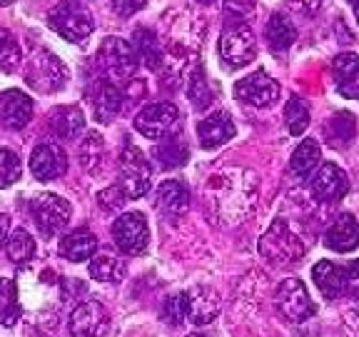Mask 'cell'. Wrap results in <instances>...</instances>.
I'll return each mask as SVG.
<instances>
[{
  "mask_svg": "<svg viewBox=\"0 0 359 337\" xmlns=\"http://www.w3.org/2000/svg\"><path fill=\"white\" fill-rule=\"evenodd\" d=\"M157 210H163L168 218H180V215H185L187 208H190V192L187 187L180 183V180H165L160 183L157 187Z\"/></svg>",
  "mask_w": 359,
  "mask_h": 337,
  "instance_id": "cell-22",
  "label": "cell"
},
{
  "mask_svg": "<svg viewBox=\"0 0 359 337\" xmlns=\"http://www.w3.org/2000/svg\"><path fill=\"white\" fill-rule=\"evenodd\" d=\"M332 73H334L339 95L349 98V100H359V55H354V53L337 55L332 62Z\"/></svg>",
  "mask_w": 359,
  "mask_h": 337,
  "instance_id": "cell-21",
  "label": "cell"
},
{
  "mask_svg": "<svg viewBox=\"0 0 359 337\" xmlns=\"http://www.w3.org/2000/svg\"><path fill=\"white\" fill-rule=\"evenodd\" d=\"M13 0H0V6H11Z\"/></svg>",
  "mask_w": 359,
  "mask_h": 337,
  "instance_id": "cell-46",
  "label": "cell"
},
{
  "mask_svg": "<svg viewBox=\"0 0 359 337\" xmlns=\"http://www.w3.org/2000/svg\"><path fill=\"white\" fill-rule=\"evenodd\" d=\"M97 250V237L90 230H73L60 240V255L70 263L90 260Z\"/></svg>",
  "mask_w": 359,
  "mask_h": 337,
  "instance_id": "cell-25",
  "label": "cell"
},
{
  "mask_svg": "<svg viewBox=\"0 0 359 337\" xmlns=\"http://www.w3.org/2000/svg\"><path fill=\"white\" fill-rule=\"evenodd\" d=\"M123 110V93L112 80H97L93 90V112L100 123H112Z\"/></svg>",
  "mask_w": 359,
  "mask_h": 337,
  "instance_id": "cell-20",
  "label": "cell"
},
{
  "mask_svg": "<svg viewBox=\"0 0 359 337\" xmlns=\"http://www.w3.org/2000/svg\"><path fill=\"white\" fill-rule=\"evenodd\" d=\"M312 280L325 300H337L339 295H344V292L349 290L347 267H342V265H337V263H330V260H322V263L314 265Z\"/></svg>",
  "mask_w": 359,
  "mask_h": 337,
  "instance_id": "cell-16",
  "label": "cell"
},
{
  "mask_svg": "<svg viewBox=\"0 0 359 337\" xmlns=\"http://www.w3.org/2000/svg\"><path fill=\"white\" fill-rule=\"evenodd\" d=\"M349 3H352V0H349Z\"/></svg>",
  "mask_w": 359,
  "mask_h": 337,
  "instance_id": "cell-49",
  "label": "cell"
},
{
  "mask_svg": "<svg viewBox=\"0 0 359 337\" xmlns=\"http://www.w3.org/2000/svg\"><path fill=\"white\" fill-rule=\"evenodd\" d=\"M277 310L287 322H304L317 315V305L309 298L307 287L297 277H287L277 287Z\"/></svg>",
  "mask_w": 359,
  "mask_h": 337,
  "instance_id": "cell-9",
  "label": "cell"
},
{
  "mask_svg": "<svg viewBox=\"0 0 359 337\" xmlns=\"http://www.w3.org/2000/svg\"><path fill=\"white\" fill-rule=\"evenodd\" d=\"M33 118V100L20 90L0 93V123L8 130H20Z\"/></svg>",
  "mask_w": 359,
  "mask_h": 337,
  "instance_id": "cell-17",
  "label": "cell"
},
{
  "mask_svg": "<svg viewBox=\"0 0 359 337\" xmlns=\"http://www.w3.org/2000/svg\"><path fill=\"white\" fill-rule=\"evenodd\" d=\"M320 157H322L320 143L307 138V140L299 143V147L294 150V155H292V160H290L292 173L299 175V178H307V175L320 165Z\"/></svg>",
  "mask_w": 359,
  "mask_h": 337,
  "instance_id": "cell-31",
  "label": "cell"
},
{
  "mask_svg": "<svg viewBox=\"0 0 359 337\" xmlns=\"http://www.w3.org/2000/svg\"><path fill=\"white\" fill-rule=\"evenodd\" d=\"M110 6H112V11H115V15L130 18L145 6V0H110Z\"/></svg>",
  "mask_w": 359,
  "mask_h": 337,
  "instance_id": "cell-42",
  "label": "cell"
},
{
  "mask_svg": "<svg viewBox=\"0 0 359 337\" xmlns=\"http://www.w3.org/2000/svg\"><path fill=\"white\" fill-rule=\"evenodd\" d=\"M6 250H8V258L18 265H25L30 258L35 255V240L25 227H18L13 230V235L6 240Z\"/></svg>",
  "mask_w": 359,
  "mask_h": 337,
  "instance_id": "cell-34",
  "label": "cell"
},
{
  "mask_svg": "<svg viewBox=\"0 0 359 337\" xmlns=\"http://www.w3.org/2000/svg\"><path fill=\"white\" fill-rule=\"evenodd\" d=\"M357 138V120H354L352 112H337L325 123V140L332 147H349Z\"/></svg>",
  "mask_w": 359,
  "mask_h": 337,
  "instance_id": "cell-24",
  "label": "cell"
},
{
  "mask_svg": "<svg viewBox=\"0 0 359 337\" xmlns=\"http://www.w3.org/2000/svg\"><path fill=\"white\" fill-rule=\"evenodd\" d=\"M67 70L57 55L50 51H38L33 60L25 65V83L38 93H55L65 85Z\"/></svg>",
  "mask_w": 359,
  "mask_h": 337,
  "instance_id": "cell-7",
  "label": "cell"
},
{
  "mask_svg": "<svg viewBox=\"0 0 359 337\" xmlns=\"http://www.w3.org/2000/svg\"><path fill=\"white\" fill-rule=\"evenodd\" d=\"M67 155L57 143H40L30 155V173L38 180H55L65 175Z\"/></svg>",
  "mask_w": 359,
  "mask_h": 337,
  "instance_id": "cell-15",
  "label": "cell"
},
{
  "mask_svg": "<svg viewBox=\"0 0 359 337\" xmlns=\"http://www.w3.org/2000/svg\"><path fill=\"white\" fill-rule=\"evenodd\" d=\"M125 197H128V192L123 190V185H112L107 190L97 192V205L107 213H115L125 205Z\"/></svg>",
  "mask_w": 359,
  "mask_h": 337,
  "instance_id": "cell-41",
  "label": "cell"
},
{
  "mask_svg": "<svg viewBox=\"0 0 359 337\" xmlns=\"http://www.w3.org/2000/svg\"><path fill=\"white\" fill-rule=\"evenodd\" d=\"M8 227H11V218L0 213V247H3V242L8 240Z\"/></svg>",
  "mask_w": 359,
  "mask_h": 337,
  "instance_id": "cell-44",
  "label": "cell"
},
{
  "mask_svg": "<svg viewBox=\"0 0 359 337\" xmlns=\"http://www.w3.org/2000/svg\"><path fill=\"white\" fill-rule=\"evenodd\" d=\"M30 215H33L38 230L45 237H55L67 227L73 210H70V202L62 200L60 195L45 192V195H38L30 202Z\"/></svg>",
  "mask_w": 359,
  "mask_h": 337,
  "instance_id": "cell-8",
  "label": "cell"
},
{
  "mask_svg": "<svg viewBox=\"0 0 359 337\" xmlns=\"http://www.w3.org/2000/svg\"><path fill=\"white\" fill-rule=\"evenodd\" d=\"M90 277L97 282H118L125 275L123 260L112 258V255H95L90 260Z\"/></svg>",
  "mask_w": 359,
  "mask_h": 337,
  "instance_id": "cell-32",
  "label": "cell"
},
{
  "mask_svg": "<svg viewBox=\"0 0 359 337\" xmlns=\"http://www.w3.org/2000/svg\"><path fill=\"white\" fill-rule=\"evenodd\" d=\"M22 48L18 38L8 28H0V70L3 73H15L20 70Z\"/></svg>",
  "mask_w": 359,
  "mask_h": 337,
  "instance_id": "cell-33",
  "label": "cell"
},
{
  "mask_svg": "<svg viewBox=\"0 0 359 337\" xmlns=\"http://www.w3.org/2000/svg\"><path fill=\"white\" fill-rule=\"evenodd\" d=\"M97 60H100L102 70L110 75L112 83H128L133 80L135 70H137V53L130 43L120 38H105L97 51Z\"/></svg>",
  "mask_w": 359,
  "mask_h": 337,
  "instance_id": "cell-6",
  "label": "cell"
},
{
  "mask_svg": "<svg viewBox=\"0 0 359 337\" xmlns=\"http://www.w3.org/2000/svg\"><path fill=\"white\" fill-rule=\"evenodd\" d=\"M325 245L334 253H352L359 245V223L352 215H339L325 232Z\"/></svg>",
  "mask_w": 359,
  "mask_h": 337,
  "instance_id": "cell-23",
  "label": "cell"
},
{
  "mask_svg": "<svg viewBox=\"0 0 359 337\" xmlns=\"http://www.w3.org/2000/svg\"><path fill=\"white\" fill-rule=\"evenodd\" d=\"M67 327L73 337H105L110 332V315L100 303L88 300L73 310Z\"/></svg>",
  "mask_w": 359,
  "mask_h": 337,
  "instance_id": "cell-12",
  "label": "cell"
},
{
  "mask_svg": "<svg viewBox=\"0 0 359 337\" xmlns=\"http://www.w3.org/2000/svg\"><path fill=\"white\" fill-rule=\"evenodd\" d=\"M187 337H205V335H200V332H192V335H187Z\"/></svg>",
  "mask_w": 359,
  "mask_h": 337,
  "instance_id": "cell-47",
  "label": "cell"
},
{
  "mask_svg": "<svg viewBox=\"0 0 359 337\" xmlns=\"http://www.w3.org/2000/svg\"><path fill=\"white\" fill-rule=\"evenodd\" d=\"M133 48L137 53V60L145 62L150 70H160L163 67V51H160V40L152 30L137 28L133 33Z\"/></svg>",
  "mask_w": 359,
  "mask_h": 337,
  "instance_id": "cell-27",
  "label": "cell"
},
{
  "mask_svg": "<svg viewBox=\"0 0 359 337\" xmlns=\"http://www.w3.org/2000/svg\"><path fill=\"white\" fill-rule=\"evenodd\" d=\"M50 128L62 140H75L85 130V118L80 107H60L50 115Z\"/></svg>",
  "mask_w": 359,
  "mask_h": 337,
  "instance_id": "cell-26",
  "label": "cell"
},
{
  "mask_svg": "<svg viewBox=\"0 0 359 337\" xmlns=\"http://www.w3.org/2000/svg\"><path fill=\"white\" fill-rule=\"evenodd\" d=\"M292 6L302 13H314L317 8L322 6V0H292Z\"/></svg>",
  "mask_w": 359,
  "mask_h": 337,
  "instance_id": "cell-43",
  "label": "cell"
},
{
  "mask_svg": "<svg viewBox=\"0 0 359 337\" xmlns=\"http://www.w3.org/2000/svg\"><path fill=\"white\" fill-rule=\"evenodd\" d=\"M285 120L292 135H302L309 128V110L297 95H292L285 107Z\"/></svg>",
  "mask_w": 359,
  "mask_h": 337,
  "instance_id": "cell-36",
  "label": "cell"
},
{
  "mask_svg": "<svg viewBox=\"0 0 359 337\" xmlns=\"http://www.w3.org/2000/svg\"><path fill=\"white\" fill-rule=\"evenodd\" d=\"M152 157L157 160V165L165 170L180 168V165L187 163L190 150H187L185 143H180L177 138H168V140H160V145L152 147Z\"/></svg>",
  "mask_w": 359,
  "mask_h": 337,
  "instance_id": "cell-30",
  "label": "cell"
},
{
  "mask_svg": "<svg viewBox=\"0 0 359 337\" xmlns=\"http://www.w3.org/2000/svg\"><path fill=\"white\" fill-rule=\"evenodd\" d=\"M135 130L150 140H168L182 130V112L172 103H152L135 115Z\"/></svg>",
  "mask_w": 359,
  "mask_h": 337,
  "instance_id": "cell-3",
  "label": "cell"
},
{
  "mask_svg": "<svg viewBox=\"0 0 359 337\" xmlns=\"http://www.w3.org/2000/svg\"><path fill=\"white\" fill-rule=\"evenodd\" d=\"M208 200L217 218H245L255 202V178L242 170H224L212 175L208 185Z\"/></svg>",
  "mask_w": 359,
  "mask_h": 337,
  "instance_id": "cell-1",
  "label": "cell"
},
{
  "mask_svg": "<svg viewBox=\"0 0 359 337\" xmlns=\"http://www.w3.org/2000/svg\"><path fill=\"white\" fill-rule=\"evenodd\" d=\"M264 38H267V45L275 53H285L287 48H292V45H294V40H297V28H294V25H292V20H287L285 15L275 13V15L269 18V22H267Z\"/></svg>",
  "mask_w": 359,
  "mask_h": 337,
  "instance_id": "cell-28",
  "label": "cell"
},
{
  "mask_svg": "<svg viewBox=\"0 0 359 337\" xmlns=\"http://www.w3.org/2000/svg\"><path fill=\"white\" fill-rule=\"evenodd\" d=\"M312 195L317 197L320 202H332L339 200V197L347 195L349 190V180L347 173H344L339 165L334 163H325L320 165V170L312 175Z\"/></svg>",
  "mask_w": 359,
  "mask_h": 337,
  "instance_id": "cell-14",
  "label": "cell"
},
{
  "mask_svg": "<svg viewBox=\"0 0 359 337\" xmlns=\"http://www.w3.org/2000/svg\"><path fill=\"white\" fill-rule=\"evenodd\" d=\"M20 175H22L20 157L13 150H8V147H0V190L15 185L18 180H20Z\"/></svg>",
  "mask_w": 359,
  "mask_h": 337,
  "instance_id": "cell-35",
  "label": "cell"
},
{
  "mask_svg": "<svg viewBox=\"0 0 359 337\" xmlns=\"http://www.w3.org/2000/svg\"><path fill=\"white\" fill-rule=\"evenodd\" d=\"M235 98L245 103V105L269 107V105H275V100L280 98V85L269 78L264 70H257V73H252V75H247V78L237 80Z\"/></svg>",
  "mask_w": 359,
  "mask_h": 337,
  "instance_id": "cell-13",
  "label": "cell"
},
{
  "mask_svg": "<svg viewBox=\"0 0 359 337\" xmlns=\"http://www.w3.org/2000/svg\"><path fill=\"white\" fill-rule=\"evenodd\" d=\"M352 8H354V15H357V20H359V0H352Z\"/></svg>",
  "mask_w": 359,
  "mask_h": 337,
  "instance_id": "cell-45",
  "label": "cell"
},
{
  "mask_svg": "<svg viewBox=\"0 0 359 337\" xmlns=\"http://www.w3.org/2000/svg\"><path fill=\"white\" fill-rule=\"evenodd\" d=\"M22 305L18 295V285L8 277H0V325L13 327L20 320Z\"/></svg>",
  "mask_w": 359,
  "mask_h": 337,
  "instance_id": "cell-29",
  "label": "cell"
},
{
  "mask_svg": "<svg viewBox=\"0 0 359 337\" xmlns=\"http://www.w3.org/2000/svg\"><path fill=\"white\" fill-rule=\"evenodd\" d=\"M197 138H200V145L205 150H215V147L232 140L235 138V123H232L230 112L217 110L205 120H200L197 123Z\"/></svg>",
  "mask_w": 359,
  "mask_h": 337,
  "instance_id": "cell-18",
  "label": "cell"
},
{
  "mask_svg": "<svg viewBox=\"0 0 359 337\" xmlns=\"http://www.w3.org/2000/svg\"><path fill=\"white\" fill-rule=\"evenodd\" d=\"M217 51L227 67H245L247 62H252L255 53H257V40H255L252 28L247 22L224 25Z\"/></svg>",
  "mask_w": 359,
  "mask_h": 337,
  "instance_id": "cell-5",
  "label": "cell"
},
{
  "mask_svg": "<svg viewBox=\"0 0 359 337\" xmlns=\"http://www.w3.org/2000/svg\"><path fill=\"white\" fill-rule=\"evenodd\" d=\"M252 15H255L252 0H224V18H227V25H230V22H245Z\"/></svg>",
  "mask_w": 359,
  "mask_h": 337,
  "instance_id": "cell-40",
  "label": "cell"
},
{
  "mask_svg": "<svg viewBox=\"0 0 359 337\" xmlns=\"http://www.w3.org/2000/svg\"><path fill=\"white\" fill-rule=\"evenodd\" d=\"M120 178H123V190L128 192L130 200L142 197L152 185V168L145 160L137 147H125L123 157H120Z\"/></svg>",
  "mask_w": 359,
  "mask_h": 337,
  "instance_id": "cell-10",
  "label": "cell"
},
{
  "mask_svg": "<svg viewBox=\"0 0 359 337\" xmlns=\"http://www.w3.org/2000/svg\"><path fill=\"white\" fill-rule=\"evenodd\" d=\"M202 3H208V6H210V3H215V0H202Z\"/></svg>",
  "mask_w": 359,
  "mask_h": 337,
  "instance_id": "cell-48",
  "label": "cell"
},
{
  "mask_svg": "<svg viewBox=\"0 0 359 337\" xmlns=\"http://www.w3.org/2000/svg\"><path fill=\"white\" fill-rule=\"evenodd\" d=\"M80 163L88 170H95V165L102 160V138L97 133H88L83 143H80Z\"/></svg>",
  "mask_w": 359,
  "mask_h": 337,
  "instance_id": "cell-38",
  "label": "cell"
},
{
  "mask_svg": "<svg viewBox=\"0 0 359 337\" xmlns=\"http://www.w3.org/2000/svg\"><path fill=\"white\" fill-rule=\"evenodd\" d=\"M163 317L168 325H182L187 320V308H185V292H177L172 298L165 300L163 305Z\"/></svg>",
  "mask_w": 359,
  "mask_h": 337,
  "instance_id": "cell-39",
  "label": "cell"
},
{
  "mask_svg": "<svg viewBox=\"0 0 359 337\" xmlns=\"http://www.w3.org/2000/svg\"><path fill=\"white\" fill-rule=\"evenodd\" d=\"M112 240L120 253L140 255L150 242V227L142 213H125L112 225Z\"/></svg>",
  "mask_w": 359,
  "mask_h": 337,
  "instance_id": "cell-11",
  "label": "cell"
},
{
  "mask_svg": "<svg viewBox=\"0 0 359 337\" xmlns=\"http://www.w3.org/2000/svg\"><path fill=\"white\" fill-rule=\"evenodd\" d=\"M259 255H264L272 263H294L304 255V242L294 235L287 220L277 218L267 232L259 237Z\"/></svg>",
  "mask_w": 359,
  "mask_h": 337,
  "instance_id": "cell-4",
  "label": "cell"
},
{
  "mask_svg": "<svg viewBox=\"0 0 359 337\" xmlns=\"http://www.w3.org/2000/svg\"><path fill=\"white\" fill-rule=\"evenodd\" d=\"M187 95H190L192 105H195L197 110H205V107L212 103V90H210V85H208V80H205V75H202V70H195L190 85H187Z\"/></svg>",
  "mask_w": 359,
  "mask_h": 337,
  "instance_id": "cell-37",
  "label": "cell"
},
{
  "mask_svg": "<svg viewBox=\"0 0 359 337\" xmlns=\"http://www.w3.org/2000/svg\"><path fill=\"white\" fill-rule=\"evenodd\" d=\"M48 25L67 43H83L95 30V20L80 0H57L48 13Z\"/></svg>",
  "mask_w": 359,
  "mask_h": 337,
  "instance_id": "cell-2",
  "label": "cell"
},
{
  "mask_svg": "<svg viewBox=\"0 0 359 337\" xmlns=\"http://www.w3.org/2000/svg\"><path fill=\"white\" fill-rule=\"evenodd\" d=\"M187 320L195 325H210L219 315V300L210 287H192L185 290Z\"/></svg>",
  "mask_w": 359,
  "mask_h": 337,
  "instance_id": "cell-19",
  "label": "cell"
}]
</instances>
